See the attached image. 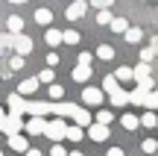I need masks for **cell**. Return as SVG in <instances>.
<instances>
[{"mask_svg": "<svg viewBox=\"0 0 158 156\" xmlns=\"http://www.w3.org/2000/svg\"><path fill=\"white\" fill-rule=\"evenodd\" d=\"M44 136L50 141H64V139H68V121H64V118H53V121H47Z\"/></svg>", "mask_w": 158, "mask_h": 156, "instance_id": "obj_1", "label": "cell"}, {"mask_svg": "<svg viewBox=\"0 0 158 156\" xmlns=\"http://www.w3.org/2000/svg\"><path fill=\"white\" fill-rule=\"evenodd\" d=\"M27 127V121H23V115H15V112H9V115L0 121V133H6V136H15V133H21V130Z\"/></svg>", "mask_w": 158, "mask_h": 156, "instance_id": "obj_2", "label": "cell"}, {"mask_svg": "<svg viewBox=\"0 0 158 156\" xmlns=\"http://www.w3.org/2000/svg\"><path fill=\"white\" fill-rule=\"evenodd\" d=\"M102 97H106V88H97V86H85L82 94H79V100H82V106H100Z\"/></svg>", "mask_w": 158, "mask_h": 156, "instance_id": "obj_3", "label": "cell"}, {"mask_svg": "<svg viewBox=\"0 0 158 156\" xmlns=\"http://www.w3.org/2000/svg\"><path fill=\"white\" fill-rule=\"evenodd\" d=\"M27 112H29L32 118L50 115V100H27Z\"/></svg>", "mask_w": 158, "mask_h": 156, "instance_id": "obj_4", "label": "cell"}, {"mask_svg": "<svg viewBox=\"0 0 158 156\" xmlns=\"http://www.w3.org/2000/svg\"><path fill=\"white\" fill-rule=\"evenodd\" d=\"M6 103H9V112H15V115H23V112H27V97H23L21 91L9 94V100H6Z\"/></svg>", "mask_w": 158, "mask_h": 156, "instance_id": "obj_5", "label": "cell"}, {"mask_svg": "<svg viewBox=\"0 0 158 156\" xmlns=\"http://www.w3.org/2000/svg\"><path fill=\"white\" fill-rule=\"evenodd\" d=\"M85 12H88V3H85V0H73V3L64 9V15H68V21H79Z\"/></svg>", "mask_w": 158, "mask_h": 156, "instance_id": "obj_6", "label": "cell"}, {"mask_svg": "<svg viewBox=\"0 0 158 156\" xmlns=\"http://www.w3.org/2000/svg\"><path fill=\"white\" fill-rule=\"evenodd\" d=\"M12 44H15V53H21V56L32 53V38H29V35H23V33H18Z\"/></svg>", "mask_w": 158, "mask_h": 156, "instance_id": "obj_7", "label": "cell"}, {"mask_svg": "<svg viewBox=\"0 0 158 156\" xmlns=\"http://www.w3.org/2000/svg\"><path fill=\"white\" fill-rule=\"evenodd\" d=\"M23 130H27L29 136H44V130H47V118H29Z\"/></svg>", "mask_w": 158, "mask_h": 156, "instance_id": "obj_8", "label": "cell"}, {"mask_svg": "<svg viewBox=\"0 0 158 156\" xmlns=\"http://www.w3.org/2000/svg\"><path fill=\"white\" fill-rule=\"evenodd\" d=\"M88 139H91V141H106V139H108V127L94 121V124L88 127Z\"/></svg>", "mask_w": 158, "mask_h": 156, "instance_id": "obj_9", "label": "cell"}, {"mask_svg": "<svg viewBox=\"0 0 158 156\" xmlns=\"http://www.w3.org/2000/svg\"><path fill=\"white\" fill-rule=\"evenodd\" d=\"M9 147H12V150H18V153H27L29 150V139H27V136H21V133H15V136H9Z\"/></svg>", "mask_w": 158, "mask_h": 156, "instance_id": "obj_10", "label": "cell"}, {"mask_svg": "<svg viewBox=\"0 0 158 156\" xmlns=\"http://www.w3.org/2000/svg\"><path fill=\"white\" fill-rule=\"evenodd\" d=\"M108 100H111L114 106H129V91H123V88H114V91H108Z\"/></svg>", "mask_w": 158, "mask_h": 156, "instance_id": "obj_11", "label": "cell"}, {"mask_svg": "<svg viewBox=\"0 0 158 156\" xmlns=\"http://www.w3.org/2000/svg\"><path fill=\"white\" fill-rule=\"evenodd\" d=\"M44 41H47V44H50V47H59V44H62V41H64V35L59 33V29L47 27V33H44Z\"/></svg>", "mask_w": 158, "mask_h": 156, "instance_id": "obj_12", "label": "cell"}, {"mask_svg": "<svg viewBox=\"0 0 158 156\" xmlns=\"http://www.w3.org/2000/svg\"><path fill=\"white\" fill-rule=\"evenodd\" d=\"M91 74H94L91 65H76V68H73V80H76V82H88Z\"/></svg>", "mask_w": 158, "mask_h": 156, "instance_id": "obj_13", "label": "cell"}, {"mask_svg": "<svg viewBox=\"0 0 158 156\" xmlns=\"http://www.w3.org/2000/svg\"><path fill=\"white\" fill-rule=\"evenodd\" d=\"M120 124H123V130H138L141 127V118L132 115V112H126V115H120Z\"/></svg>", "mask_w": 158, "mask_h": 156, "instance_id": "obj_14", "label": "cell"}, {"mask_svg": "<svg viewBox=\"0 0 158 156\" xmlns=\"http://www.w3.org/2000/svg\"><path fill=\"white\" fill-rule=\"evenodd\" d=\"M114 77H117V82H126V80H135V68H129V65H120V68L114 71Z\"/></svg>", "mask_w": 158, "mask_h": 156, "instance_id": "obj_15", "label": "cell"}, {"mask_svg": "<svg viewBox=\"0 0 158 156\" xmlns=\"http://www.w3.org/2000/svg\"><path fill=\"white\" fill-rule=\"evenodd\" d=\"M38 86H41V82H38V77H32V80H23L18 91H21V94H35V91H38Z\"/></svg>", "mask_w": 158, "mask_h": 156, "instance_id": "obj_16", "label": "cell"}, {"mask_svg": "<svg viewBox=\"0 0 158 156\" xmlns=\"http://www.w3.org/2000/svg\"><path fill=\"white\" fill-rule=\"evenodd\" d=\"M35 21H38L41 27H50L53 24V12L50 9H35Z\"/></svg>", "mask_w": 158, "mask_h": 156, "instance_id": "obj_17", "label": "cell"}, {"mask_svg": "<svg viewBox=\"0 0 158 156\" xmlns=\"http://www.w3.org/2000/svg\"><path fill=\"white\" fill-rule=\"evenodd\" d=\"M123 35H126V41H129V44H138V41L143 38V29H141V27H129Z\"/></svg>", "mask_w": 158, "mask_h": 156, "instance_id": "obj_18", "label": "cell"}, {"mask_svg": "<svg viewBox=\"0 0 158 156\" xmlns=\"http://www.w3.org/2000/svg\"><path fill=\"white\" fill-rule=\"evenodd\" d=\"M97 56H100L102 62H111V59H114V47L111 44H100V47H97Z\"/></svg>", "mask_w": 158, "mask_h": 156, "instance_id": "obj_19", "label": "cell"}, {"mask_svg": "<svg viewBox=\"0 0 158 156\" xmlns=\"http://www.w3.org/2000/svg\"><path fill=\"white\" fill-rule=\"evenodd\" d=\"M158 124V115H155V109H147L141 115V127H155Z\"/></svg>", "mask_w": 158, "mask_h": 156, "instance_id": "obj_20", "label": "cell"}, {"mask_svg": "<svg viewBox=\"0 0 158 156\" xmlns=\"http://www.w3.org/2000/svg\"><path fill=\"white\" fill-rule=\"evenodd\" d=\"M6 27H9V33H12V35H18V33H21V29H23V21H21V18H18V15H12L9 21H6Z\"/></svg>", "mask_w": 158, "mask_h": 156, "instance_id": "obj_21", "label": "cell"}, {"mask_svg": "<svg viewBox=\"0 0 158 156\" xmlns=\"http://www.w3.org/2000/svg\"><path fill=\"white\" fill-rule=\"evenodd\" d=\"M82 127H79V124H70L68 127V141H82Z\"/></svg>", "mask_w": 158, "mask_h": 156, "instance_id": "obj_22", "label": "cell"}, {"mask_svg": "<svg viewBox=\"0 0 158 156\" xmlns=\"http://www.w3.org/2000/svg\"><path fill=\"white\" fill-rule=\"evenodd\" d=\"M108 27H111V33H126V29H129V21H126V18H114Z\"/></svg>", "mask_w": 158, "mask_h": 156, "instance_id": "obj_23", "label": "cell"}, {"mask_svg": "<svg viewBox=\"0 0 158 156\" xmlns=\"http://www.w3.org/2000/svg\"><path fill=\"white\" fill-rule=\"evenodd\" d=\"M94 121H97V124H106V127H108V124L114 121V115H111L108 109H100V112H97V118H94Z\"/></svg>", "mask_w": 158, "mask_h": 156, "instance_id": "obj_24", "label": "cell"}, {"mask_svg": "<svg viewBox=\"0 0 158 156\" xmlns=\"http://www.w3.org/2000/svg\"><path fill=\"white\" fill-rule=\"evenodd\" d=\"M141 150H143V153H155V150H158V139H143V141H141Z\"/></svg>", "mask_w": 158, "mask_h": 156, "instance_id": "obj_25", "label": "cell"}, {"mask_svg": "<svg viewBox=\"0 0 158 156\" xmlns=\"http://www.w3.org/2000/svg\"><path fill=\"white\" fill-rule=\"evenodd\" d=\"M53 80H56V74H53L50 68H44V71H38V82H47V86H53Z\"/></svg>", "mask_w": 158, "mask_h": 156, "instance_id": "obj_26", "label": "cell"}, {"mask_svg": "<svg viewBox=\"0 0 158 156\" xmlns=\"http://www.w3.org/2000/svg\"><path fill=\"white\" fill-rule=\"evenodd\" d=\"M47 94H50V100H62V97H64V88H62V86H56V82H53V86L47 88Z\"/></svg>", "mask_w": 158, "mask_h": 156, "instance_id": "obj_27", "label": "cell"}, {"mask_svg": "<svg viewBox=\"0 0 158 156\" xmlns=\"http://www.w3.org/2000/svg\"><path fill=\"white\" fill-rule=\"evenodd\" d=\"M117 86H120V82H117V77H114V74L102 80V88H106V94H108V91H114V88H117Z\"/></svg>", "mask_w": 158, "mask_h": 156, "instance_id": "obj_28", "label": "cell"}, {"mask_svg": "<svg viewBox=\"0 0 158 156\" xmlns=\"http://www.w3.org/2000/svg\"><path fill=\"white\" fill-rule=\"evenodd\" d=\"M64 44H79V33H76V29H64Z\"/></svg>", "mask_w": 158, "mask_h": 156, "instance_id": "obj_29", "label": "cell"}, {"mask_svg": "<svg viewBox=\"0 0 158 156\" xmlns=\"http://www.w3.org/2000/svg\"><path fill=\"white\" fill-rule=\"evenodd\" d=\"M149 74H152V71H149V62H141V65L135 68V80H141V77H149Z\"/></svg>", "mask_w": 158, "mask_h": 156, "instance_id": "obj_30", "label": "cell"}, {"mask_svg": "<svg viewBox=\"0 0 158 156\" xmlns=\"http://www.w3.org/2000/svg\"><path fill=\"white\" fill-rule=\"evenodd\" d=\"M138 88H147V91H152V88H155V80H152V77H141V80H138Z\"/></svg>", "mask_w": 158, "mask_h": 156, "instance_id": "obj_31", "label": "cell"}, {"mask_svg": "<svg viewBox=\"0 0 158 156\" xmlns=\"http://www.w3.org/2000/svg\"><path fill=\"white\" fill-rule=\"evenodd\" d=\"M111 21H114V18H111V12H108V9H100V15H97V24H106V27H108Z\"/></svg>", "mask_w": 158, "mask_h": 156, "instance_id": "obj_32", "label": "cell"}, {"mask_svg": "<svg viewBox=\"0 0 158 156\" xmlns=\"http://www.w3.org/2000/svg\"><path fill=\"white\" fill-rule=\"evenodd\" d=\"M9 68H12V71H23V56H21V53H18V56H12Z\"/></svg>", "mask_w": 158, "mask_h": 156, "instance_id": "obj_33", "label": "cell"}, {"mask_svg": "<svg viewBox=\"0 0 158 156\" xmlns=\"http://www.w3.org/2000/svg\"><path fill=\"white\" fill-rule=\"evenodd\" d=\"M111 3H114V0H91V6H94V9H108Z\"/></svg>", "mask_w": 158, "mask_h": 156, "instance_id": "obj_34", "label": "cell"}, {"mask_svg": "<svg viewBox=\"0 0 158 156\" xmlns=\"http://www.w3.org/2000/svg\"><path fill=\"white\" fill-rule=\"evenodd\" d=\"M50 156H68V150H64V147L56 141V145H53V150H50Z\"/></svg>", "mask_w": 158, "mask_h": 156, "instance_id": "obj_35", "label": "cell"}, {"mask_svg": "<svg viewBox=\"0 0 158 156\" xmlns=\"http://www.w3.org/2000/svg\"><path fill=\"white\" fill-rule=\"evenodd\" d=\"M152 56H155V50H149V47H143V50H141V62H149Z\"/></svg>", "mask_w": 158, "mask_h": 156, "instance_id": "obj_36", "label": "cell"}, {"mask_svg": "<svg viewBox=\"0 0 158 156\" xmlns=\"http://www.w3.org/2000/svg\"><path fill=\"white\" fill-rule=\"evenodd\" d=\"M79 65H91V53H88V50L79 53Z\"/></svg>", "mask_w": 158, "mask_h": 156, "instance_id": "obj_37", "label": "cell"}, {"mask_svg": "<svg viewBox=\"0 0 158 156\" xmlns=\"http://www.w3.org/2000/svg\"><path fill=\"white\" fill-rule=\"evenodd\" d=\"M106 156H126V153L120 150V147H108V150H106Z\"/></svg>", "mask_w": 158, "mask_h": 156, "instance_id": "obj_38", "label": "cell"}, {"mask_svg": "<svg viewBox=\"0 0 158 156\" xmlns=\"http://www.w3.org/2000/svg\"><path fill=\"white\" fill-rule=\"evenodd\" d=\"M47 65H50V68H53V65H59V53H50V56H47Z\"/></svg>", "mask_w": 158, "mask_h": 156, "instance_id": "obj_39", "label": "cell"}, {"mask_svg": "<svg viewBox=\"0 0 158 156\" xmlns=\"http://www.w3.org/2000/svg\"><path fill=\"white\" fill-rule=\"evenodd\" d=\"M27 156H41V150H35V147H29V150H27Z\"/></svg>", "mask_w": 158, "mask_h": 156, "instance_id": "obj_40", "label": "cell"}, {"mask_svg": "<svg viewBox=\"0 0 158 156\" xmlns=\"http://www.w3.org/2000/svg\"><path fill=\"white\" fill-rule=\"evenodd\" d=\"M6 115H9V112H6V109H3V106H0V121H3V118H6Z\"/></svg>", "mask_w": 158, "mask_h": 156, "instance_id": "obj_41", "label": "cell"}, {"mask_svg": "<svg viewBox=\"0 0 158 156\" xmlns=\"http://www.w3.org/2000/svg\"><path fill=\"white\" fill-rule=\"evenodd\" d=\"M68 156H85V153H79V150H73V153H68Z\"/></svg>", "mask_w": 158, "mask_h": 156, "instance_id": "obj_42", "label": "cell"}, {"mask_svg": "<svg viewBox=\"0 0 158 156\" xmlns=\"http://www.w3.org/2000/svg\"><path fill=\"white\" fill-rule=\"evenodd\" d=\"M9 3H27V0H9Z\"/></svg>", "mask_w": 158, "mask_h": 156, "instance_id": "obj_43", "label": "cell"}, {"mask_svg": "<svg viewBox=\"0 0 158 156\" xmlns=\"http://www.w3.org/2000/svg\"><path fill=\"white\" fill-rule=\"evenodd\" d=\"M0 156H3V150H0Z\"/></svg>", "mask_w": 158, "mask_h": 156, "instance_id": "obj_44", "label": "cell"}]
</instances>
